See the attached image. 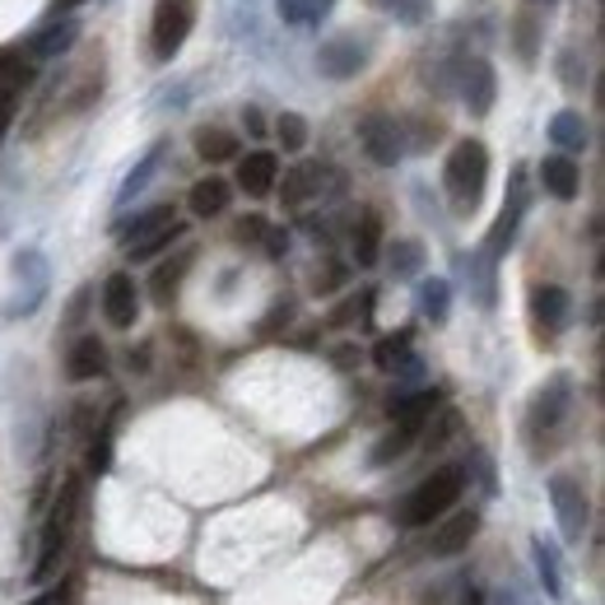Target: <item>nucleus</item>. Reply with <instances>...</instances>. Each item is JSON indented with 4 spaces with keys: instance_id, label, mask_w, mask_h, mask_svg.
<instances>
[{
    "instance_id": "10",
    "label": "nucleus",
    "mask_w": 605,
    "mask_h": 605,
    "mask_svg": "<svg viewBox=\"0 0 605 605\" xmlns=\"http://www.w3.org/2000/svg\"><path fill=\"white\" fill-rule=\"evenodd\" d=\"M494 98H498V75H494V65L484 61V57L461 61V102H465V112H471V117H489Z\"/></svg>"
},
{
    "instance_id": "1",
    "label": "nucleus",
    "mask_w": 605,
    "mask_h": 605,
    "mask_svg": "<svg viewBox=\"0 0 605 605\" xmlns=\"http://www.w3.org/2000/svg\"><path fill=\"white\" fill-rule=\"evenodd\" d=\"M568 414H573V383H568L564 373H555L541 391L531 396V410H527V424H522L531 457L555 452V447H559V434L568 428Z\"/></svg>"
},
{
    "instance_id": "30",
    "label": "nucleus",
    "mask_w": 605,
    "mask_h": 605,
    "mask_svg": "<svg viewBox=\"0 0 605 605\" xmlns=\"http://www.w3.org/2000/svg\"><path fill=\"white\" fill-rule=\"evenodd\" d=\"M447 307H452V285H447V280H424L420 285V313L428 322H447Z\"/></svg>"
},
{
    "instance_id": "47",
    "label": "nucleus",
    "mask_w": 605,
    "mask_h": 605,
    "mask_svg": "<svg viewBox=\"0 0 605 605\" xmlns=\"http://www.w3.org/2000/svg\"><path fill=\"white\" fill-rule=\"evenodd\" d=\"M461 605H484V592H480V586H465V592H461Z\"/></svg>"
},
{
    "instance_id": "20",
    "label": "nucleus",
    "mask_w": 605,
    "mask_h": 605,
    "mask_svg": "<svg viewBox=\"0 0 605 605\" xmlns=\"http://www.w3.org/2000/svg\"><path fill=\"white\" fill-rule=\"evenodd\" d=\"M229 201H233V186L223 182V178H201L196 186H192V196H186V205H192V215L196 219H215V215H223L229 210Z\"/></svg>"
},
{
    "instance_id": "8",
    "label": "nucleus",
    "mask_w": 605,
    "mask_h": 605,
    "mask_svg": "<svg viewBox=\"0 0 605 605\" xmlns=\"http://www.w3.org/2000/svg\"><path fill=\"white\" fill-rule=\"evenodd\" d=\"M568 313H573V299H568V289H559V285H535L531 289V326H535V340H555L564 326H568Z\"/></svg>"
},
{
    "instance_id": "38",
    "label": "nucleus",
    "mask_w": 605,
    "mask_h": 605,
    "mask_svg": "<svg viewBox=\"0 0 605 605\" xmlns=\"http://www.w3.org/2000/svg\"><path fill=\"white\" fill-rule=\"evenodd\" d=\"M266 233H270V219H262V215L238 219V229H233V238H238V242H252V247H262Z\"/></svg>"
},
{
    "instance_id": "9",
    "label": "nucleus",
    "mask_w": 605,
    "mask_h": 605,
    "mask_svg": "<svg viewBox=\"0 0 605 605\" xmlns=\"http://www.w3.org/2000/svg\"><path fill=\"white\" fill-rule=\"evenodd\" d=\"M102 317L117 331H131L135 317H141V293H135V280L126 270H112L108 280H102Z\"/></svg>"
},
{
    "instance_id": "25",
    "label": "nucleus",
    "mask_w": 605,
    "mask_h": 605,
    "mask_svg": "<svg viewBox=\"0 0 605 605\" xmlns=\"http://www.w3.org/2000/svg\"><path fill=\"white\" fill-rule=\"evenodd\" d=\"M549 141H555L564 154H578V149H586V121H582V112L564 108V112H555V117H549Z\"/></svg>"
},
{
    "instance_id": "33",
    "label": "nucleus",
    "mask_w": 605,
    "mask_h": 605,
    "mask_svg": "<svg viewBox=\"0 0 605 605\" xmlns=\"http://www.w3.org/2000/svg\"><path fill=\"white\" fill-rule=\"evenodd\" d=\"M182 238H186V229H182V223H168L164 233H154L149 242H141V247H131L126 256H131V262H154V256H159V252H168L172 242H182Z\"/></svg>"
},
{
    "instance_id": "37",
    "label": "nucleus",
    "mask_w": 605,
    "mask_h": 605,
    "mask_svg": "<svg viewBox=\"0 0 605 605\" xmlns=\"http://www.w3.org/2000/svg\"><path fill=\"white\" fill-rule=\"evenodd\" d=\"M112 424L117 420H108V428L94 438V447H89V475H102L108 471V461H112Z\"/></svg>"
},
{
    "instance_id": "14",
    "label": "nucleus",
    "mask_w": 605,
    "mask_h": 605,
    "mask_svg": "<svg viewBox=\"0 0 605 605\" xmlns=\"http://www.w3.org/2000/svg\"><path fill=\"white\" fill-rule=\"evenodd\" d=\"M275 182H280V159H275L270 149H252L247 159H238V186L247 196H270L275 192Z\"/></svg>"
},
{
    "instance_id": "26",
    "label": "nucleus",
    "mask_w": 605,
    "mask_h": 605,
    "mask_svg": "<svg viewBox=\"0 0 605 605\" xmlns=\"http://www.w3.org/2000/svg\"><path fill=\"white\" fill-rule=\"evenodd\" d=\"M414 438H420V428H410V424H391L383 438L373 443V452H368V461L373 465H391V461H401L410 447H414Z\"/></svg>"
},
{
    "instance_id": "11",
    "label": "nucleus",
    "mask_w": 605,
    "mask_h": 605,
    "mask_svg": "<svg viewBox=\"0 0 605 605\" xmlns=\"http://www.w3.org/2000/svg\"><path fill=\"white\" fill-rule=\"evenodd\" d=\"M527 172L517 168L512 172V192H508V201H504V215L494 219V229H489V262H498L508 247H512V238H517V223H522V215H527Z\"/></svg>"
},
{
    "instance_id": "16",
    "label": "nucleus",
    "mask_w": 605,
    "mask_h": 605,
    "mask_svg": "<svg viewBox=\"0 0 605 605\" xmlns=\"http://www.w3.org/2000/svg\"><path fill=\"white\" fill-rule=\"evenodd\" d=\"M102 373H108V344L98 336H80L71 344V354H65V377L71 383H94Z\"/></svg>"
},
{
    "instance_id": "24",
    "label": "nucleus",
    "mask_w": 605,
    "mask_h": 605,
    "mask_svg": "<svg viewBox=\"0 0 605 605\" xmlns=\"http://www.w3.org/2000/svg\"><path fill=\"white\" fill-rule=\"evenodd\" d=\"M383 256V215L377 210H363L354 223V262L359 266H377Z\"/></svg>"
},
{
    "instance_id": "42",
    "label": "nucleus",
    "mask_w": 605,
    "mask_h": 605,
    "mask_svg": "<svg viewBox=\"0 0 605 605\" xmlns=\"http://www.w3.org/2000/svg\"><path fill=\"white\" fill-rule=\"evenodd\" d=\"M517 43H522V61H535V28H531V20L517 24Z\"/></svg>"
},
{
    "instance_id": "13",
    "label": "nucleus",
    "mask_w": 605,
    "mask_h": 605,
    "mask_svg": "<svg viewBox=\"0 0 605 605\" xmlns=\"http://www.w3.org/2000/svg\"><path fill=\"white\" fill-rule=\"evenodd\" d=\"M317 65H322V75H331V80H354L363 65H368V51H363L359 38H331V43H322Z\"/></svg>"
},
{
    "instance_id": "32",
    "label": "nucleus",
    "mask_w": 605,
    "mask_h": 605,
    "mask_svg": "<svg viewBox=\"0 0 605 605\" xmlns=\"http://www.w3.org/2000/svg\"><path fill=\"white\" fill-rule=\"evenodd\" d=\"M420 266H424V247H420V242H410V238L396 242V247H391V275H396V280L420 275Z\"/></svg>"
},
{
    "instance_id": "45",
    "label": "nucleus",
    "mask_w": 605,
    "mask_h": 605,
    "mask_svg": "<svg viewBox=\"0 0 605 605\" xmlns=\"http://www.w3.org/2000/svg\"><path fill=\"white\" fill-rule=\"evenodd\" d=\"M359 317V299H350V303H340L336 313H331V326H344V322H354Z\"/></svg>"
},
{
    "instance_id": "6",
    "label": "nucleus",
    "mask_w": 605,
    "mask_h": 605,
    "mask_svg": "<svg viewBox=\"0 0 605 605\" xmlns=\"http://www.w3.org/2000/svg\"><path fill=\"white\" fill-rule=\"evenodd\" d=\"M549 498H555V512H559V531L568 545H578L586 535V522H592V504H586V489L582 480L573 475H555L549 480Z\"/></svg>"
},
{
    "instance_id": "2",
    "label": "nucleus",
    "mask_w": 605,
    "mask_h": 605,
    "mask_svg": "<svg viewBox=\"0 0 605 605\" xmlns=\"http://www.w3.org/2000/svg\"><path fill=\"white\" fill-rule=\"evenodd\" d=\"M461 494H465V471H461V465H443V471L420 480L406 494V504L396 508V522H401V527H434L438 517H447L457 508Z\"/></svg>"
},
{
    "instance_id": "46",
    "label": "nucleus",
    "mask_w": 605,
    "mask_h": 605,
    "mask_svg": "<svg viewBox=\"0 0 605 605\" xmlns=\"http://www.w3.org/2000/svg\"><path fill=\"white\" fill-rule=\"evenodd\" d=\"M65 596H71V592H65V582H61L57 592H43L38 601H28V605H65Z\"/></svg>"
},
{
    "instance_id": "5",
    "label": "nucleus",
    "mask_w": 605,
    "mask_h": 605,
    "mask_svg": "<svg viewBox=\"0 0 605 605\" xmlns=\"http://www.w3.org/2000/svg\"><path fill=\"white\" fill-rule=\"evenodd\" d=\"M196 28V0H159L149 20V57L172 61Z\"/></svg>"
},
{
    "instance_id": "40",
    "label": "nucleus",
    "mask_w": 605,
    "mask_h": 605,
    "mask_svg": "<svg viewBox=\"0 0 605 605\" xmlns=\"http://www.w3.org/2000/svg\"><path fill=\"white\" fill-rule=\"evenodd\" d=\"M340 285H344V266H336V262H326V270H317V280H313L317 293H336Z\"/></svg>"
},
{
    "instance_id": "15",
    "label": "nucleus",
    "mask_w": 605,
    "mask_h": 605,
    "mask_svg": "<svg viewBox=\"0 0 605 605\" xmlns=\"http://www.w3.org/2000/svg\"><path fill=\"white\" fill-rule=\"evenodd\" d=\"M541 186L555 201H578L582 168L573 164V154H545V159H541Z\"/></svg>"
},
{
    "instance_id": "39",
    "label": "nucleus",
    "mask_w": 605,
    "mask_h": 605,
    "mask_svg": "<svg viewBox=\"0 0 605 605\" xmlns=\"http://www.w3.org/2000/svg\"><path fill=\"white\" fill-rule=\"evenodd\" d=\"M457 424H461V414H457V410H443V420H438V428H428V447H443L447 438L457 434Z\"/></svg>"
},
{
    "instance_id": "29",
    "label": "nucleus",
    "mask_w": 605,
    "mask_h": 605,
    "mask_svg": "<svg viewBox=\"0 0 605 605\" xmlns=\"http://www.w3.org/2000/svg\"><path fill=\"white\" fill-rule=\"evenodd\" d=\"M535 573H541V586H545V596H549V601H559V596H564V573H559L555 545L535 541Z\"/></svg>"
},
{
    "instance_id": "4",
    "label": "nucleus",
    "mask_w": 605,
    "mask_h": 605,
    "mask_svg": "<svg viewBox=\"0 0 605 605\" xmlns=\"http://www.w3.org/2000/svg\"><path fill=\"white\" fill-rule=\"evenodd\" d=\"M80 494H84V484L75 475L61 484L57 504H51V517L43 522V549H38V564H33V582H47L51 573H57V564L65 559V549H71L75 517H80Z\"/></svg>"
},
{
    "instance_id": "49",
    "label": "nucleus",
    "mask_w": 605,
    "mask_h": 605,
    "mask_svg": "<svg viewBox=\"0 0 605 605\" xmlns=\"http://www.w3.org/2000/svg\"><path fill=\"white\" fill-rule=\"evenodd\" d=\"M65 5H80V0H65Z\"/></svg>"
},
{
    "instance_id": "28",
    "label": "nucleus",
    "mask_w": 605,
    "mask_h": 605,
    "mask_svg": "<svg viewBox=\"0 0 605 605\" xmlns=\"http://www.w3.org/2000/svg\"><path fill=\"white\" fill-rule=\"evenodd\" d=\"M164 154H168V145L159 141V145H154V149L145 154V159H141V164H135V168H131V178H126V182H121V192H117V201H121V205H126V201H131L135 192H145V186H149V178H154V172H159V164H164Z\"/></svg>"
},
{
    "instance_id": "21",
    "label": "nucleus",
    "mask_w": 605,
    "mask_h": 605,
    "mask_svg": "<svg viewBox=\"0 0 605 605\" xmlns=\"http://www.w3.org/2000/svg\"><path fill=\"white\" fill-rule=\"evenodd\" d=\"M373 363L383 373H414L420 368V359L410 354V331H396V336H383L373 344Z\"/></svg>"
},
{
    "instance_id": "31",
    "label": "nucleus",
    "mask_w": 605,
    "mask_h": 605,
    "mask_svg": "<svg viewBox=\"0 0 605 605\" xmlns=\"http://www.w3.org/2000/svg\"><path fill=\"white\" fill-rule=\"evenodd\" d=\"M33 80V65L24 61V51H0V89H10V94H20L24 84Z\"/></svg>"
},
{
    "instance_id": "44",
    "label": "nucleus",
    "mask_w": 605,
    "mask_h": 605,
    "mask_svg": "<svg viewBox=\"0 0 605 605\" xmlns=\"http://www.w3.org/2000/svg\"><path fill=\"white\" fill-rule=\"evenodd\" d=\"M242 126H247L252 135H266V117H262V108H242Z\"/></svg>"
},
{
    "instance_id": "18",
    "label": "nucleus",
    "mask_w": 605,
    "mask_h": 605,
    "mask_svg": "<svg viewBox=\"0 0 605 605\" xmlns=\"http://www.w3.org/2000/svg\"><path fill=\"white\" fill-rule=\"evenodd\" d=\"M75 38H80V24L65 14V20H57V24H47L43 33H33V43H28V57L33 61H51V57H65V51L75 47Z\"/></svg>"
},
{
    "instance_id": "36",
    "label": "nucleus",
    "mask_w": 605,
    "mask_h": 605,
    "mask_svg": "<svg viewBox=\"0 0 605 605\" xmlns=\"http://www.w3.org/2000/svg\"><path fill=\"white\" fill-rule=\"evenodd\" d=\"M331 10V0H280V14L289 24H313Z\"/></svg>"
},
{
    "instance_id": "12",
    "label": "nucleus",
    "mask_w": 605,
    "mask_h": 605,
    "mask_svg": "<svg viewBox=\"0 0 605 605\" xmlns=\"http://www.w3.org/2000/svg\"><path fill=\"white\" fill-rule=\"evenodd\" d=\"M475 535H480V512L465 508V512L443 517L438 531H434V541H428V549H434V555H443V559H452V555H461V549H471Z\"/></svg>"
},
{
    "instance_id": "22",
    "label": "nucleus",
    "mask_w": 605,
    "mask_h": 605,
    "mask_svg": "<svg viewBox=\"0 0 605 605\" xmlns=\"http://www.w3.org/2000/svg\"><path fill=\"white\" fill-rule=\"evenodd\" d=\"M168 223H178V210L172 205H154V210H145V215H135L126 229H121V247H141V242H149L154 233H164Z\"/></svg>"
},
{
    "instance_id": "3",
    "label": "nucleus",
    "mask_w": 605,
    "mask_h": 605,
    "mask_svg": "<svg viewBox=\"0 0 605 605\" xmlns=\"http://www.w3.org/2000/svg\"><path fill=\"white\" fill-rule=\"evenodd\" d=\"M484 182H489V149L480 141H457L443 164V186L457 215H475V205L484 201Z\"/></svg>"
},
{
    "instance_id": "7",
    "label": "nucleus",
    "mask_w": 605,
    "mask_h": 605,
    "mask_svg": "<svg viewBox=\"0 0 605 605\" xmlns=\"http://www.w3.org/2000/svg\"><path fill=\"white\" fill-rule=\"evenodd\" d=\"M359 145L377 168H396L406 154V131L391 117H363L359 121Z\"/></svg>"
},
{
    "instance_id": "27",
    "label": "nucleus",
    "mask_w": 605,
    "mask_h": 605,
    "mask_svg": "<svg viewBox=\"0 0 605 605\" xmlns=\"http://www.w3.org/2000/svg\"><path fill=\"white\" fill-rule=\"evenodd\" d=\"M196 154L205 164H233L238 159V135L219 131V126H201L196 131Z\"/></svg>"
},
{
    "instance_id": "23",
    "label": "nucleus",
    "mask_w": 605,
    "mask_h": 605,
    "mask_svg": "<svg viewBox=\"0 0 605 605\" xmlns=\"http://www.w3.org/2000/svg\"><path fill=\"white\" fill-rule=\"evenodd\" d=\"M192 262H196V252H192V247H186V252L178 256V262H164L159 270H154V280H149V299L159 303V307H168L172 299H178L182 275H186V266H192Z\"/></svg>"
},
{
    "instance_id": "48",
    "label": "nucleus",
    "mask_w": 605,
    "mask_h": 605,
    "mask_svg": "<svg viewBox=\"0 0 605 605\" xmlns=\"http://www.w3.org/2000/svg\"><path fill=\"white\" fill-rule=\"evenodd\" d=\"M531 5H555V0H531Z\"/></svg>"
},
{
    "instance_id": "17",
    "label": "nucleus",
    "mask_w": 605,
    "mask_h": 605,
    "mask_svg": "<svg viewBox=\"0 0 605 605\" xmlns=\"http://www.w3.org/2000/svg\"><path fill=\"white\" fill-rule=\"evenodd\" d=\"M438 401H443V391H438V387H424V391L396 396V401H391V424H410V428H420V434H424V424L434 420Z\"/></svg>"
},
{
    "instance_id": "34",
    "label": "nucleus",
    "mask_w": 605,
    "mask_h": 605,
    "mask_svg": "<svg viewBox=\"0 0 605 605\" xmlns=\"http://www.w3.org/2000/svg\"><path fill=\"white\" fill-rule=\"evenodd\" d=\"M373 5L396 14L401 24H424L428 14H434V0H373Z\"/></svg>"
},
{
    "instance_id": "43",
    "label": "nucleus",
    "mask_w": 605,
    "mask_h": 605,
    "mask_svg": "<svg viewBox=\"0 0 605 605\" xmlns=\"http://www.w3.org/2000/svg\"><path fill=\"white\" fill-rule=\"evenodd\" d=\"M10 121H14V94H10V89H0V141H5Z\"/></svg>"
},
{
    "instance_id": "41",
    "label": "nucleus",
    "mask_w": 605,
    "mask_h": 605,
    "mask_svg": "<svg viewBox=\"0 0 605 605\" xmlns=\"http://www.w3.org/2000/svg\"><path fill=\"white\" fill-rule=\"evenodd\" d=\"M262 252L270 256V262H280V256L289 252V233H285V229H275V223H270V233H266V242H262Z\"/></svg>"
},
{
    "instance_id": "35",
    "label": "nucleus",
    "mask_w": 605,
    "mask_h": 605,
    "mask_svg": "<svg viewBox=\"0 0 605 605\" xmlns=\"http://www.w3.org/2000/svg\"><path fill=\"white\" fill-rule=\"evenodd\" d=\"M275 135H280V145L289 154H299L307 145V121L299 112H280V117H275Z\"/></svg>"
},
{
    "instance_id": "19",
    "label": "nucleus",
    "mask_w": 605,
    "mask_h": 605,
    "mask_svg": "<svg viewBox=\"0 0 605 605\" xmlns=\"http://www.w3.org/2000/svg\"><path fill=\"white\" fill-rule=\"evenodd\" d=\"M275 186H280V201L289 205V210H299V205H307L322 192V168L317 164H293L285 172V182H275Z\"/></svg>"
}]
</instances>
